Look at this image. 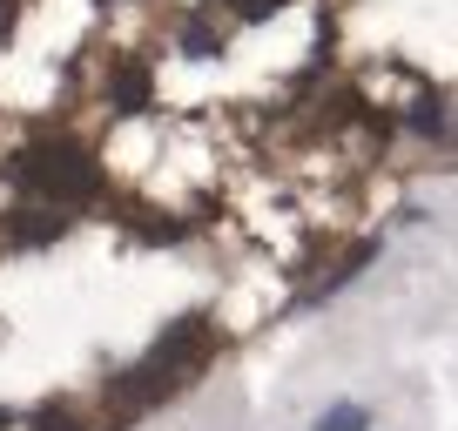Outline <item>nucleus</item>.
<instances>
[{
	"label": "nucleus",
	"instance_id": "4",
	"mask_svg": "<svg viewBox=\"0 0 458 431\" xmlns=\"http://www.w3.org/2000/svg\"><path fill=\"white\" fill-rule=\"evenodd\" d=\"M276 7H284V0H236V14H243V21H263V14H276Z\"/></svg>",
	"mask_w": 458,
	"mask_h": 431
},
{
	"label": "nucleus",
	"instance_id": "5",
	"mask_svg": "<svg viewBox=\"0 0 458 431\" xmlns=\"http://www.w3.org/2000/svg\"><path fill=\"white\" fill-rule=\"evenodd\" d=\"M41 431H81V425H74V418H55V411H47V418H41Z\"/></svg>",
	"mask_w": 458,
	"mask_h": 431
},
{
	"label": "nucleus",
	"instance_id": "3",
	"mask_svg": "<svg viewBox=\"0 0 458 431\" xmlns=\"http://www.w3.org/2000/svg\"><path fill=\"white\" fill-rule=\"evenodd\" d=\"M182 55H189V61H209V55H223V34H216L209 21H182Z\"/></svg>",
	"mask_w": 458,
	"mask_h": 431
},
{
	"label": "nucleus",
	"instance_id": "1",
	"mask_svg": "<svg viewBox=\"0 0 458 431\" xmlns=\"http://www.w3.org/2000/svg\"><path fill=\"white\" fill-rule=\"evenodd\" d=\"M21 175L55 189V196H88V189H95V162H88L81 148H28V156H21Z\"/></svg>",
	"mask_w": 458,
	"mask_h": 431
},
{
	"label": "nucleus",
	"instance_id": "2",
	"mask_svg": "<svg viewBox=\"0 0 458 431\" xmlns=\"http://www.w3.org/2000/svg\"><path fill=\"white\" fill-rule=\"evenodd\" d=\"M310 431H377V418H371V404L337 398V404H324V411H317V425H310Z\"/></svg>",
	"mask_w": 458,
	"mask_h": 431
}]
</instances>
